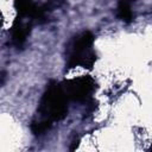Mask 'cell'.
Returning a JSON list of instances; mask_svg holds the SVG:
<instances>
[{
	"mask_svg": "<svg viewBox=\"0 0 152 152\" xmlns=\"http://www.w3.org/2000/svg\"><path fill=\"white\" fill-rule=\"evenodd\" d=\"M94 34L90 31H83L68 43L65 48V68L66 70L82 66L91 69L96 62V53L94 50Z\"/></svg>",
	"mask_w": 152,
	"mask_h": 152,
	"instance_id": "1",
	"label": "cell"
},
{
	"mask_svg": "<svg viewBox=\"0 0 152 152\" xmlns=\"http://www.w3.org/2000/svg\"><path fill=\"white\" fill-rule=\"evenodd\" d=\"M68 101L69 99L62 83L50 82L39 101V118L46 119L51 122L64 119L68 114Z\"/></svg>",
	"mask_w": 152,
	"mask_h": 152,
	"instance_id": "2",
	"label": "cell"
},
{
	"mask_svg": "<svg viewBox=\"0 0 152 152\" xmlns=\"http://www.w3.org/2000/svg\"><path fill=\"white\" fill-rule=\"evenodd\" d=\"M62 87L70 101L86 102L91 97L93 93L95 91L96 83L90 76L83 75L64 81L62 83Z\"/></svg>",
	"mask_w": 152,
	"mask_h": 152,
	"instance_id": "3",
	"label": "cell"
},
{
	"mask_svg": "<svg viewBox=\"0 0 152 152\" xmlns=\"http://www.w3.org/2000/svg\"><path fill=\"white\" fill-rule=\"evenodd\" d=\"M14 8L21 18H45V8L37 6L32 0H14Z\"/></svg>",
	"mask_w": 152,
	"mask_h": 152,
	"instance_id": "4",
	"label": "cell"
},
{
	"mask_svg": "<svg viewBox=\"0 0 152 152\" xmlns=\"http://www.w3.org/2000/svg\"><path fill=\"white\" fill-rule=\"evenodd\" d=\"M30 24H26L23 21V18L19 17L14 20L12 27H11V40H12V44L15 46V48H21L26 39H27V36L30 33Z\"/></svg>",
	"mask_w": 152,
	"mask_h": 152,
	"instance_id": "5",
	"label": "cell"
},
{
	"mask_svg": "<svg viewBox=\"0 0 152 152\" xmlns=\"http://www.w3.org/2000/svg\"><path fill=\"white\" fill-rule=\"evenodd\" d=\"M135 0H119L116 7V15L124 23H131L134 18L132 12V4Z\"/></svg>",
	"mask_w": 152,
	"mask_h": 152,
	"instance_id": "6",
	"label": "cell"
},
{
	"mask_svg": "<svg viewBox=\"0 0 152 152\" xmlns=\"http://www.w3.org/2000/svg\"><path fill=\"white\" fill-rule=\"evenodd\" d=\"M51 126H52L51 121L43 119V118H38L31 122V131L34 135H42V134L46 133L51 128Z\"/></svg>",
	"mask_w": 152,
	"mask_h": 152,
	"instance_id": "7",
	"label": "cell"
},
{
	"mask_svg": "<svg viewBox=\"0 0 152 152\" xmlns=\"http://www.w3.org/2000/svg\"><path fill=\"white\" fill-rule=\"evenodd\" d=\"M150 150H151V151H152V144H151V146H150Z\"/></svg>",
	"mask_w": 152,
	"mask_h": 152,
	"instance_id": "8",
	"label": "cell"
}]
</instances>
